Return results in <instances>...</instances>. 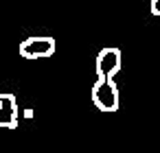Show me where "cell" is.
Masks as SVG:
<instances>
[{"instance_id":"cell-2","label":"cell","mask_w":160,"mask_h":153,"mask_svg":"<svg viewBox=\"0 0 160 153\" xmlns=\"http://www.w3.org/2000/svg\"><path fill=\"white\" fill-rule=\"evenodd\" d=\"M55 55V37L51 35H33L20 44V57L24 59H46Z\"/></svg>"},{"instance_id":"cell-3","label":"cell","mask_w":160,"mask_h":153,"mask_svg":"<svg viewBox=\"0 0 160 153\" xmlns=\"http://www.w3.org/2000/svg\"><path fill=\"white\" fill-rule=\"evenodd\" d=\"M121 70V50L118 48H103L97 55V77L112 79Z\"/></svg>"},{"instance_id":"cell-4","label":"cell","mask_w":160,"mask_h":153,"mask_svg":"<svg viewBox=\"0 0 160 153\" xmlns=\"http://www.w3.org/2000/svg\"><path fill=\"white\" fill-rule=\"evenodd\" d=\"M18 120H20V109H18L16 96L9 92H0V127L16 129Z\"/></svg>"},{"instance_id":"cell-1","label":"cell","mask_w":160,"mask_h":153,"mask_svg":"<svg viewBox=\"0 0 160 153\" xmlns=\"http://www.w3.org/2000/svg\"><path fill=\"white\" fill-rule=\"evenodd\" d=\"M90 96H92L94 107L101 109V112L112 114V112L118 109V88H116V83H114L112 79L99 77V79L94 81L92 90H90Z\"/></svg>"},{"instance_id":"cell-5","label":"cell","mask_w":160,"mask_h":153,"mask_svg":"<svg viewBox=\"0 0 160 153\" xmlns=\"http://www.w3.org/2000/svg\"><path fill=\"white\" fill-rule=\"evenodd\" d=\"M151 16H160V0H151Z\"/></svg>"}]
</instances>
